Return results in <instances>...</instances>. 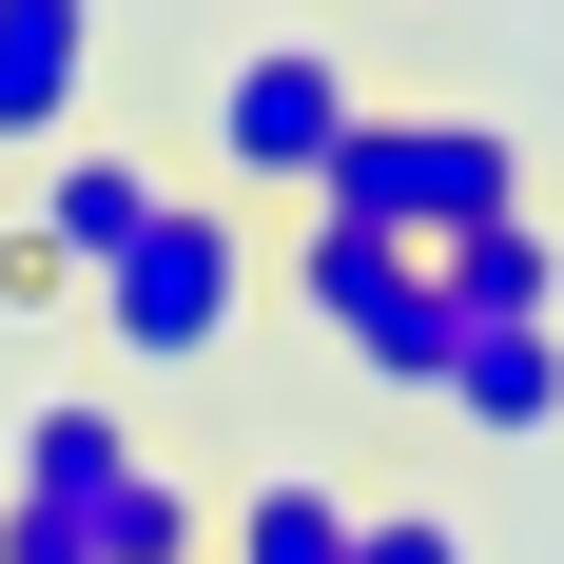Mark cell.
I'll return each instance as SVG.
<instances>
[{"label": "cell", "instance_id": "1", "mask_svg": "<svg viewBox=\"0 0 564 564\" xmlns=\"http://www.w3.org/2000/svg\"><path fill=\"white\" fill-rule=\"evenodd\" d=\"M545 175H525V137L507 117H467V98H370L350 117V156L292 195V215H350V234H409V253H448V234H487V215H525Z\"/></svg>", "mask_w": 564, "mask_h": 564}, {"label": "cell", "instance_id": "2", "mask_svg": "<svg viewBox=\"0 0 564 564\" xmlns=\"http://www.w3.org/2000/svg\"><path fill=\"white\" fill-rule=\"evenodd\" d=\"M292 312L370 370V390H409V409H448V350H467V312H448V273L409 253V234H350V215H292Z\"/></svg>", "mask_w": 564, "mask_h": 564}, {"label": "cell", "instance_id": "3", "mask_svg": "<svg viewBox=\"0 0 564 564\" xmlns=\"http://www.w3.org/2000/svg\"><path fill=\"white\" fill-rule=\"evenodd\" d=\"M78 312H98V350H117V370H215V350H234V312H253V234H234V195H175V215L137 234V253L78 292Z\"/></svg>", "mask_w": 564, "mask_h": 564}, {"label": "cell", "instance_id": "4", "mask_svg": "<svg viewBox=\"0 0 564 564\" xmlns=\"http://www.w3.org/2000/svg\"><path fill=\"white\" fill-rule=\"evenodd\" d=\"M350 117H370V78H350L332 40H234V58H215V117H195V156H215L234 195H312V175L350 156Z\"/></svg>", "mask_w": 564, "mask_h": 564}, {"label": "cell", "instance_id": "5", "mask_svg": "<svg viewBox=\"0 0 564 564\" xmlns=\"http://www.w3.org/2000/svg\"><path fill=\"white\" fill-rule=\"evenodd\" d=\"M175 195H195V175H175V156H137V137H98V117H78V137H58V156H40V195H20V234H40V253H58V273H78V292H98L117 253H137V234L175 215Z\"/></svg>", "mask_w": 564, "mask_h": 564}, {"label": "cell", "instance_id": "6", "mask_svg": "<svg viewBox=\"0 0 564 564\" xmlns=\"http://www.w3.org/2000/svg\"><path fill=\"white\" fill-rule=\"evenodd\" d=\"M98 98V0H0V156H58Z\"/></svg>", "mask_w": 564, "mask_h": 564}, {"label": "cell", "instance_id": "7", "mask_svg": "<svg viewBox=\"0 0 564 564\" xmlns=\"http://www.w3.org/2000/svg\"><path fill=\"white\" fill-rule=\"evenodd\" d=\"M448 429H487V448H545V429H564V332H545V312H467Z\"/></svg>", "mask_w": 564, "mask_h": 564}, {"label": "cell", "instance_id": "8", "mask_svg": "<svg viewBox=\"0 0 564 564\" xmlns=\"http://www.w3.org/2000/svg\"><path fill=\"white\" fill-rule=\"evenodd\" d=\"M40 525H78V564H215V507H195L156 448H117L98 487H78V507H40Z\"/></svg>", "mask_w": 564, "mask_h": 564}, {"label": "cell", "instance_id": "9", "mask_svg": "<svg viewBox=\"0 0 564 564\" xmlns=\"http://www.w3.org/2000/svg\"><path fill=\"white\" fill-rule=\"evenodd\" d=\"M429 273H448V312H545V332H564V215H545V195L487 215V234H448Z\"/></svg>", "mask_w": 564, "mask_h": 564}, {"label": "cell", "instance_id": "10", "mask_svg": "<svg viewBox=\"0 0 564 564\" xmlns=\"http://www.w3.org/2000/svg\"><path fill=\"white\" fill-rule=\"evenodd\" d=\"M350 487L332 467H253V487H234V525H215V564H350Z\"/></svg>", "mask_w": 564, "mask_h": 564}, {"label": "cell", "instance_id": "11", "mask_svg": "<svg viewBox=\"0 0 564 564\" xmlns=\"http://www.w3.org/2000/svg\"><path fill=\"white\" fill-rule=\"evenodd\" d=\"M117 448H137V429H117L98 390H58V409H20V448H0V467H20V507H78Z\"/></svg>", "mask_w": 564, "mask_h": 564}, {"label": "cell", "instance_id": "12", "mask_svg": "<svg viewBox=\"0 0 564 564\" xmlns=\"http://www.w3.org/2000/svg\"><path fill=\"white\" fill-rule=\"evenodd\" d=\"M350 564H467V525H429V507H370V525H350Z\"/></svg>", "mask_w": 564, "mask_h": 564}, {"label": "cell", "instance_id": "13", "mask_svg": "<svg viewBox=\"0 0 564 564\" xmlns=\"http://www.w3.org/2000/svg\"><path fill=\"white\" fill-rule=\"evenodd\" d=\"M0 564H78V525H40V507H0Z\"/></svg>", "mask_w": 564, "mask_h": 564}]
</instances>
